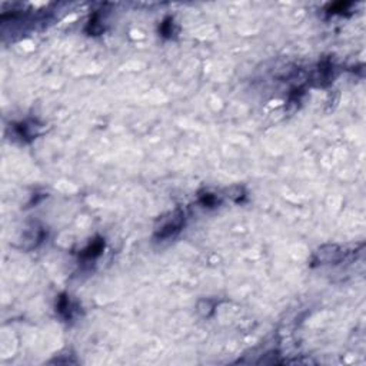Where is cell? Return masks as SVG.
I'll return each instance as SVG.
<instances>
[{
	"instance_id": "cell-2",
	"label": "cell",
	"mask_w": 366,
	"mask_h": 366,
	"mask_svg": "<svg viewBox=\"0 0 366 366\" xmlns=\"http://www.w3.org/2000/svg\"><path fill=\"white\" fill-rule=\"evenodd\" d=\"M332 78H333V66L329 62H326V63H322L319 66V69L315 72L314 80L317 82L319 86H325V84L331 83Z\"/></svg>"
},
{
	"instance_id": "cell-4",
	"label": "cell",
	"mask_w": 366,
	"mask_h": 366,
	"mask_svg": "<svg viewBox=\"0 0 366 366\" xmlns=\"http://www.w3.org/2000/svg\"><path fill=\"white\" fill-rule=\"evenodd\" d=\"M103 246H105V242L102 239H98V240H93L82 253V258L83 259H95L96 256H99L103 250Z\"/></svg>"
},
{
	"instance_id": "cell-7",
	"label": "cell",
	"mask_w": 366,
	"mask_h": 366,
	"mask_svg": "<svg viewBox=\"0 0 366 366\" xmlns=\"http://www.w3.org/2000/svg\"><path fill=\"white\" fill-rule=\"evenodd\" d=\"M86 30H87V33H90V34H95V36H98V34H100L102 32H103V26L100 25V20L95 16V17H92L90 20H89V23H87V27H86Z\"/></svg>"
},
{
	"instance_id": "cell-3",
	"label": "cell",
	"mask_w": 366,
	"mask_h": 366,
	"mask_svg": "<svg viewBox=\"0 0 366 366\" xmlns=\"http://www.w3.org/2000/svg\"><path fill=\"white\" fill-rule=\"evenodd\" d=\"M56 309L59 315L65 319H72L73 316V306H72V302L70 299L66 296V295H62L59 299H57V303H56Z\"/></svg>"
},
{
	"instance_id": "cell-8",
	"label": "cell",
	"mask_w": 366,
	"mask_h": 366,
	"mask_svg": "<svg viewBox=\"0 0 366 366\" xmlns=\"http://www.w3.org/2000/svg\"><path fill=\"white\" fill-rule=\"evenodd\" d=\"M198 309H199V312L203 315V316H209L212 312H213V309H215V303L212 302V300H200L199 302V305H198Z\"/></svg>"
},
{
	"instance_id": "cell-6",
	"label": "cell",
	"mask_w": 366,
	"mask_h": 366,
	"mask_svg": "<svg viewBox=\"0 0 366 366\" xmlns=\"http://www.w3.org/2000/svg\"><path fill=\"white\" fill-rule=\"evenodd\" d=\"M160 33H162L165 37H172V36L175 34V22H173L172 17H167V19L162 23V26H160Z\"/></svg>"
},
{
	"instance_id": "cell-1",
	"label": "cell",
	"mask_w": 366,
	"mask_h": 366,
	"mask_svg": "<svg viewBox=\"0 0 366 366\" xmlns=\"http://www.w3.org/2000/svg\"><path fill=\"white\" fill-rule=\"evenodd\" d=\"M183 223H184V216L181 210L173 212L166 220H163V223L156 229V237L157 239H169L173 237L176 233L181 232Z\"/></svg>"
},
{
	"instance_id": "cell-5",
	"label": "cell",
	"mask_w": 366,
	"mask_h": 366,
	"mask_svg": "<svg viewBox=\"0 0 366 366\" xmlns=\"http://www.w3.org/2000/svg\"><path fill=\"white\" fill-rule=\"evenodd\" d=\"M37 126L32 122V123H20L19 126H16V132H17V134H19V137H22V139H26V140H30V139H33L36 134H37Z\"/></svg>"
},
{
	"instance_id": "cell-9",
	"label": "cell",
	"mask_w": 366,
	"mask_h": 366,
	"mask_svg": "<svg viewBox=\"0 0 366 366\" xmlns=\"http://www.w3.org/2000/svg\"><path fill=\"white\" fill-rule=\"evenodd\" d=\"M199 200H200V203H202L203 206H208V208H213V206H216V203H217V198H216L215 195H212V193H203V195H200Z\"/></svg>"
}]
</instances>
